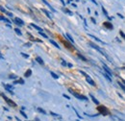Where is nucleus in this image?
Segmentation results:
<instances>
[{
	"label": "nucleus",
	"instance_id": "nucleus-1",
	"mask_svg": "<svg viewBox=\"0 0 125 121\" xmlns=\"http://www.w3.org/2000/svg\"><path fill=\"white\" fill-rule=\"evenodd\" d=\"M69 90V92L72 94V95H73V96H75L76 98H78V99H80V100H84V101H87L88 100V98L86 97V96H84V95H81V94H78L77 92H75V91H73V90H72V89H68Z\"/></svg>",
	"mask_w": 125,
	"mask_h": 121
},
{
	"label": "nucleus",
	"instance_id": "nucleus-2",
	"mask_svg": "<svg viewBox=\"0 0 125 121\" xmlns=\"http://www.w3.org/2000/svg\"><path fill=\"white\" fill-rule=\"evenodd\" d=\"M89 44H90V46H91L92 48H94V49H96V50H97V51H98V52H100V53H101V54H102L103 56H105V57H106V58H107L108 60H111L110 57H109V56H108V55H107V54H106L105 52H103V51H102V50H101V49H100V48H99V47H98L97 45H95V44H93L92 42H90Z\"/></svg>",
	"mask_w": 125,
	"mask_h": 121
},
{
	"label": "nucleus",
	"instance_id": "nucleus-3",
	"mask_svg": "<svg viewBox=\"0 0 125 121\" xmlns=\"http://www.w3.org/2000/svg\"><path fill=\"white\" fill-rule=\"evenodd\" d=\"M2 96H3V98L6 100V102H7V103H8L10 106H11V107H16V103H14L13 101H12V100H10L9 98H7L5 94H2Z\"/></svg>",
	"mask_w": 125,
	"mask_h": 121
},
{
	"label": "nucleus",
	"instance_id": "nucleus-4",
	"mask_svg": "<svg viewBox=\"0 0 125 121\" xmlns=\"http://www.w3.org/2000/svg\"><path fill=\"white\" fill-rule=\"evenodd\" d=\"M98 110H99V112H100V113H102V114H108L109 113V112H108V110L105 108V107H103V106H100L99 108H98Z\"/></svg>",
	"mask_w": 125,
	"mask_h": 121
},
{
	"label": "nucleus",
	"instance_id": "nucleus-5",
	"mask_svg": "<svg viewBox=\"0 0 125 121\" xmlns=\"http://www.w3.org/2000/svg\"><path fill=\"white\" fill-rule=\"evenodd\" d=\"M86 80H87V82H88L90 85H91V86H93V87L95 86L94 81H93V80H92V79H91V78H90L89 75H87V76H86Z\"/></svg>",
	"mask_w": 125,
	"mask_h": 121
},
{
	"label": "nucleus",
	"instance_id": "nucleus-6",
	"mask_svg": "<svg viewBox=\"0 0 125 121\" xmlns=\"http://www.w3.org/2000/svg\"><path fill=\"white\" fill-rule=\"evenodd\" d=\"M103 68L105 69V72H106V73H108L110 76H113V72L111 71V69H110V68H109V67H108L105 64H103Z\"/></svg>",
	"mask_w": 125,
	"mask_h": 121
},
{
	"label": "nucleus",
	"instance_id": "nucleus-7",
	"mask_svg": "<svg viewBox=\"0 0 125 121\" xmlns=\"http://www.w3.org/2000/svg\"><path fill=\"white\" fill-rule=\"evenodd\" d=\"M15 22L17 24V25H20V26H22V25H24V22H23V20H21L20 18H18V17H16V18H15Z\"/></svg>",
	"mask_w": 125,
	"mask_h": 121
},
{
	"label": "nucleus",
	"instance_id": "nucleus-8",
	"mask_svg": "<svg viewBox=\"0 0 125 121\" xmlns=\"http://www.w3.org/2000/svg\"><path fill=\"white\" fill-rule=\"evenodd\" d=\"M41 1H43V3L45 4V5H46V6H48V8H49V9L51 10L52 12H54V13L56 12V10H55L54 8H52V6H51V5H50V4H49V3H48V2L46 1V0H41Z\"/></svg>",
	"mask_w": 125,
	"mask_h": 121
},
{
	"label": "nucleus",
	"instance_id": "nucleus-9",
	"mask_svg": "<svg viewBox=\"0 0 125 121\" xmlns=\"http://www.w3.org/2000/svg\"><path fill=\"white\" fill-rule=\"evenodd\" d=\"M103 25H104V27H106V28H108V29H110V30L113 29V24H112V23H110V22H104V23H103Z\"/></svg>",
	"mask_w": 125,
	"mask_h": 121
},
{
	"label": "nucleus",
	"instance_id": "nucleus-10",
	"mask_svg": "<svg viewBox=\"0 0 125 121\" xmlns=\"http://www.w3.org/2000/svg\"><path fill=\"white\" fill-rule=\"evenodd\" d=\"M65 37H66V38H67V39L69 40V42H71L72 43H74V39L71 38V36H70L69 34H66V35H65Z\"/></svg>",
	"mask_w": 125,
	"mask_h": 121
},
{
	"label": "nucleus",
	"instance_id": "nucleus-11",
	"mask_svg": "<svg viewBox=\"0 0 125 121\" xmlns=\"http://www.w3.org/2000/svg\"><path fill=\"white\" fill-rule=\"evenodd\" d=\"M90 98L92 99V101H93V103H95L96 105H99V102H98V100H96V98L93 96L92 94H90Z\"/></svg>",
	"mask_w": 125,
	"mask_h": 121
},
{
	"label": "nucleus",
	"instance_id": "nucleus-12",
	"mask_svg": "<svg viewBox=\"0 0 125 121\" xmlns=\"http://www.w3.org/2000/svg\"><path fill=\"white\" fill-rule=\"evenodd\" d=\"M89 36H90V38H94L95 40H97V42H100V43H102V44H105V42H102V40H101V39H99V38H95L94 36H92V35H89Z\"/></svg>",
	"mask_w": 125,
	"mask_h": 121
},
{
	"label": "nucleus",
	"instance_id": "nucleus-13",
	"mask_svg": "<svg viewBox=\"0 0 125 121\" xmlns=\"http://www.w3.org/2000/svg\"><path fill=\"white\" fill-rule=\"evenodd\" d=\"M36 60H37V62H38L39 64H44V63H43V60L41 59L40 57H37V58H36Z\"/></svg>",
	"mask_w": 125,
	"mask_h": 121
},
{
	"label": "nucleus",
	"instance_id": "nucleus-14",
	"mask_svg": "<svg viewBox=\"0 0 125 121\" xmlns=\"http://www.w3.org/2000/svg\"><path fill=\"white\" fill-rule=\"evenodd\" d=\"M31 74H32V70H31V69H28L27 71L25 72L24 76H25L26 78H28V77H30V76H31Z\"/></svg>",
	"mask_w": 125,
	"mask_h": 121
},
{
	"label": "nucleus",
	"instance_id": "nucleus-15",
	"mask_svg": "<svg viewBox=\"0 0 125 121\" xmlns=\"http://www.w3.org/2000/svg\"><path fill=\"white\" fill-rule=\"evenodd\" d=\"M103 75H104V77H105V78H106V79L109 81V82H112V78H111V76H110L108 73H106V72H105V73H104Z\"/></svg>",
	"mask_w": 125,
	"mask_h": 121
},
{
	"label": "nucleus",
	"instance_id": "nucleus-16",
	"mask_svg": "<svg viewBox=\"0 0 125 121\" xmlns=\"http://www.w3.org/2000/svg\"><path fill=\"white\" fill-rule=\"evenodd\" d=\"M31 26H32V27H34L35 29H37L39 32H43V29H41V28H39V26H37V25H35L34 23H32V24H31Z\"/></svg>",
	"mask_w": 125,
	"mask_h": 121
},
{
	"label": "nucleus",
	"instance_id": "nucleus-17",
	"mask_svg": "<svg viewBox=\"0 0 125 121\" xmlns=\"http://www.w3.org/2000/svg\"><path fill=\"white\" fill-rule=\"evenodd\" d=\"M41 11H43V13H44V14L46 15V16H47V17H49L50 19L52 18V16H51V15H50V14H49V13H48V12L46 11V10H44V9H41Z\"/></svg>",
	"mask_w": 125,
	"mask_h": 121
},
{
	"label": "nucleus",
	"instance_id": "nucleus-18",
	"mask_svg": "<svg viewBox=\"0 0 125 121\" xmlns=\"http://www.w3.org/2000/svg\"><path fill=\"white\" fill-rule=\"evenodd\" d=\"M50 42H51L52 44H53V45H54L55 47H57V48H59V49H60V46H59V44H58V43H57L56 42H54L53 39H50Z\"/></svg>",
	"mask_w": 125,
	"mask_h": 121
},
{
	"label": "nucleus",
	"instance_id": "nucleus-19",
	"mask_svg": "<svg viewBox=\"0 0 125 121\" xmlns=\"http://www.w3.org/2000/svg\"><path fill=\"white\" fill-rule=\"evenodd\" d=\"M102 11H103V13H104V15H105L109 19H111V17L109 16V15H108V13H107V11H106V10H105V8H104V7H102Z\"/></svg>",
	"mask_w": 125,
	"mask_h": 121
},
{
	"label": "nucleus",
	"instance_id": "nucleus-20",
	"mask_svg": "<svg viewBox=\"0 0 125 121\" xmlns=\"http://www.w3.org/2000/svg\"><path fill=\"white\" fill-rule=\"evenodd\" d=\"M62 10H64V12H65V13L68 14L69 15H73V14H72V12H70L69 10H67V9H62Z\"/></svg>",
	"mask_w": 125,
	"mask_h": 121
},
{
	"label": "nucleus",
	"instance_id": "nucleus-21",
	"mask_svg": "<svg viewBox=\"0 0 125 121\" xmlns=\"http://www.w3.org/2000/svg\"><path fill=\"white\" fill-rule=\"evenodd\" d=\"M50 74H51V76H52V77H53L54 79H58V78H59V76H58L57 74H55L54 72H52V71L50 72Z\"/></svg>",
	"mask_w": 125,
	"mask_h": 121
},
{
	"label": "nucleus",
	"instance_id": "nucleus-22",
	"mask_svg": "<svg viewBox=\"0 0 125 121\" xmlns=\"http://www.w3.org/2000/svg\"><path fill=\"white\" fill-rule=\"evenodd\" d=\"M15 31H16V33L18 36H21V35H22L21 32H20V30H19L18 28H16V29H15Z\"/></svg>",
	"mask_w": 125,
	"mask_h": 121
},
{
	"label": "nucleus",
	"instance_id": "nucleus-23",
	"mask_svg": "<svg viewBox=\"0 0 125 121\" xmlns=\"http://www.w3.org/2000/svg\"><path fill=\"white\" fill-rule=\"evenodd\" d=\"M77 55H78V57H79V58H80L81 60H85V62H86V60H87V59H86V58H85L84 56H82V55H81L80 53H78Z\"/></svg>",
	"mask_w": 125,
	"mask_h": 121
},
{
	"label": "nucleus",
	"instance_id": "nucleus-24",
	"mask_svg": "<svg viewBox=\"0 0 125 121\" xmlns=\"http://www.w3.org/2000/svg\"><path fill=\"white\" fill-rule=\"evenodd\" d=\"M16 83H19V84H21V85H23V84H24V81H23L22 79H19L18 81H16V82H15V84H16Z\"/></svg>",
	"mask_w": 125,
	"mask_h": 121
},
{
	"label": "nucleus",
	"instance_id": "nucleus-25",
	"mask_svg": "<svg viewBox=\"0 0 125 121\" xmlns=\"http://www.w3.org/2000/svg\"><path fill=\"white\" fill-rule=\"evenodd\" d=\"M0 20H3V21H6V22H8V23H10V21L7 19V18H5L4 16H0Z\"/></svg>",
	"mask_w": 125,
	"mask_h": 121
},
{
	"label": "nucleus",
	"instance_id": "nucleus-26",
	"mask_svg": "<svg viewBox=\"0 0 125 121\" xmlns=\"http://www.w3.org/2000/svg\"><path fill=\"white\" fill-rule=\"evenodd\" d=\"M38 110H39V113H43V114H45L46 113H45V110H43V109H40V108H38Z\"/></svg>",
	"mask_w": 125,
	"mask_h": 121
},
{
	"label": "nucleus",
	"instance_id": "nucleus-27",
	"mask_svg": "<svg viewBox=\"0 0 125 121\" xmlns=\"http://www.w3.org/2000/svg\"><path fill=\"white\" fill-rule=\"evenodd\" d=\"M39 35H40V36H43V38H48V37H47V36H46V35H45L43 32H39Z\"/></svg>",
	"mask_w": 125,
	"mask_h": 121
},
{
	"label": "nucleus",
	"instance_id": "nucleus-28",
	"mask_svg": "<svg viewBox=\"0 0 125 121\" xmlns=\"http://www.w3.org/2000/svg\"><path fill=\"white\" fill-rule=\"evenodd\" d=\"M72 109H73V110H74V112H75V113H76V115L79 117V118H82V116L81 115H79V113H78V112H77V110H76V109L75 108H72Z\"/></svg>",
	"mask_w": 125,
	"mask_h": 121
},
{
	"label": "nucleus",
	"instance_id": "nucleus-29",
	"mask_svg": "<svg viewBox=\"0 0 125 121\" xmlns=\"http://www.w3.org/2000/svg\"><path fill=\"white\" fill-rule=\"evenodd\" d=\"M0 11H1V12H3V13H5V14H7V11H6V10L2 7V6H0Z\"/></svg>",
	"mask_w": 125,
	"mask_h": 121
},
{
	"label": "nucleus",
	"instance_id": "nucleus-30",
	"mask_svg": "<svg viewBox=\"0 0 125 121\" xmlns=\"http://www.w3.org/2000/svg\"><path fill=\"white\" fill-rule=\"evenodd\" d=\"M118 85H119V87H120L124 90V91H125V87H124V85H123V84H121V83H119V82H118Z\"/></svg>",
	"mask_w": 125,
	"mask_h": 121
},
{
	"label": "nucleus",
	"instance_id": "nucleus-31",
	"mask_svg": "<svg viewBox=\"0 0 125 121\" xmlns=\"http://www.w3.org/2000/svg\"><path fill=\"white\" fill-rule=\"evenodd\" d=\"M119 34H120V36H121V37H122V38L125 39V34H124L122 31H119Z\"/></svg>",
	"mask_w": 125,
	"mask_h": 121
},
{
	"label": "nucleus",
	"instance_id": "nucleus-32",
	"mask_svg": "<svg viewBox=\"0 0 125 121\" xmlns=\"http://www.w3.org/2000/svg\"><path fill=\"white\" fill-rule=\"evenodd\" d=\"M50 114H51V115H53V116H55V117H60V115H59V114H56V113H52V112L50 113Z\"/></svg>",
	"mask_w": 125,
	"mask_h": 121
},
{
	"label": "nucleus",
	"instance_id": "nucleus-33",
	"mask_svg": "<svg viewBox=\"0 0 125 121\" xmlns=\"http://www.w3.org/2000/svg\"><path fill=\"white\" fill-rule=\"evenodd\" d=\"M20 113H21V114H22V115H23L24 117H27V115H26V114H25V113H23V110H20Z\"/></svg>",
	"mask_w": 125,
	"mask_h": 121
},
{
	"label": "nucleus",
	"instance_id": "nucleus-34",
	"mask_svg": "<svg viewBox=\"0 0 125 121\" xmlns=\"http://www.w3.org/2000/svg\"><path fill=\"white\" fill-rule=\"evenodd\" d=\"M9 78H10V79H16V77L15 75H10V77H9Z\"/></svg>",
	"mask_w": 125,
	"mask_h": 121
},
{
	"label": "nucleus",
	"instance_id": "nucleus-35",
	"mask_svg": "<svg viewBox=\"0 0 125 121\" xmlns=\"http://www.w3.org/2000/svg\"><path fill=\"white\" fill-rule=\"evenodd\" d=\"M21 55H22L24 58H28V57H29V56H28V55H26L25 53H21Z\"/></svg>",
	"mask_w": 125,
	"mask_h": 121
},
{
	"label": "nucleus",
	"instance_id": "nucleus-36",
	"mask_svg": "<svg viewBox=\"0 0 125 121\" xmlns=\"http://www.w3.org/2000/svg\"><path fill=\"white\" fill-rule=\"evenodd\" d=\"M90 19H91V21H92V22H93V23H94V24H95V23H96V21H95V19H94V18H93V17H91V18H90Z\"/></svg>",
	"mask_w": 125,
	"mask_h": 121
},
{
	"label": "nucleus",
	"instance_id": "nucleus-37",
	"mask_svg": "<svg viewBox=\"0 0 125 121\" xmlns=\"http://www.w3.org/2000/svg\"><path fill=\"white\" fill-rule=\"evenodd\" d=\"M62 96H64V97H65V98H66V99H68V100H69V99H70V98H69V96H67V95H66V94H64V95H62Z\"/></svg>",
	"mask_w": 125,
	"mask_h": 121
},
{
	"label": "nucleus",
	"instance_id": "nucleus-38",
	"mask_svg": "<svg viewBox=\"0 0 125 121\" xmlns=\"http://www.w3.org/2000/svg\"><path fill=\"white\" fill-rule=\"evenodd\" d=\"M62 65H64V66H66V63L65 62V60H62Z\"/></svg>",
	"mask_w": 125,
	"mask_h": 121
},
{
	"label": "nucleus",
	"instance_id": "nucleus-39",
	"mask_svg": "<svg viewBox=\"0 0 125 121\" xmlns=\"http://www.w3.org/2000/svg\"><path fill=\"white\" fill-rule=\"evenodd\" d=\"M91 2H92V3H94L95 5H97V2L95 1V0H91Z\"/></svg>",
	"mask_w": 125,
	"mask_h": 121
},
{
	"label": "nucleus",
	"instance_id": "nucleus-40",
	"mask_svg": "<svg viewBox=\"0 0 125 121\" xmlns=\"http://www.w3.org/2000/svg\"><path fill=\"white\" fill-rule=\"evenodd\" d=\"M117 15H118V16H119V17H121V18H123V16H122V15H120V14H117Z\"/></svg>",
	"mask_w": 125,
	"mask_h": 121
},
{
	"label": "nucleus",
	"instance_id": "nucleus-41",
	"mask_svg": "<svg viewBox=\"0 0 125 121\" xmlns=\"http://www.w3.org/2000/svg\"><path fill=\"white\" fill-rule=\"evenodd\" d=\"M67 65H68V67H72V64H68Z\"/></svg>",
	"mask_w": 125,
	"mask_h": 121
},
{
	"label": "nucleus",
	"instance_id": "nucleus-42",
	"mask_svg": "<svg viewBox=\"0 0 125 121\" xmlns=\"http://www.w3.org/2000/svg\"><path fill=\"white\" fill-rule=\"evenodd\" d=\"M61 2H62V4H64V5H65V1H64V0H61Z\"/></svg>",
	"mask_w": 125,
	"mask_h": 121
},
{
	"label": "nucleus",
	"instance_id": "nucleus-43",
	"mask_svg": "<svg viewBox=\"0 0 125 121\" xmlns=\"http://www.w3.org/2000/svg\"><path fill=\"white\" fill-rule=\"evenodd\" d=\"M122 83H123V84L125 85V80H122Z\"/></svg>",
	"mask_w": 125,
	"mask_h": 121
},
{
	"label": "nucleus",
	"instance_id": "nucleus-44",
	"mask_svg": "<svg viewBox=\"0 0 125 121\" xmlns=\"http://www.w3.org/2000/svg\"><path fill=\"white\" fill-rule=\"evenodd\" d=\"M76 1H79V0H76Z\"/></svg>",
	"mask_w": 125,
	"mask_h": 121
},
{
	"label": "nucleus",
	"instance_id": "nucleus-45",
	"mask_svg": "<svg viewBox=\"0 0 125 121\" xmlns=\"http://www.w3.org/2000/svg\"><path fill=\"white\" fill-rule=\"evenodd\" d=\"M77 121H79V120H77Z\"/></svg>",
	"mask_w": 125,
	"mask_h": 121
}]
</instances>
